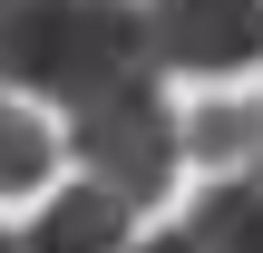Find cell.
I'll list each match as a JSON object with an SVG mask.
<instances>
[{
    "label": "cell",
    "mask_w": 263,
    "mask_h": 253,
    "mask_svg": "<svg viewBox=\"0 0 263 253\" xmlns=\"http://www.w3.org/2000/svg\"><path fill=\"white\" fill-rule=\"evenodd\" d=\"M59 166V137L39 107H0V195H39Z\"/></svg>",
    "instance_id": "52a82bcc"
},
{
    "label": "cell",
    "mask_w": 263,
    "mask_h": 253,
    "mask_svg": "<svg viewBox=\"0 0 263 253\" xmlns=\"http://www.w3.org/2000/svg\"><path fill=\"white\" fill-rule=\"evenodd\" d=\"M0 253H20V244H10V234H0Z\"/></svg>",
    "instance_id": "9c48e42d"
},
{
    "label": "cell",
    "mask_w": 263,
    "mask_h": 253,
    "mask_svg": "<svg viewBox=\"0 0 263 253\" xmlns=\"http://www.w3.org/2000/svg\"><path fill=\"white\" fill-rule=\"evenodd\" d=\"M146 39H156V68H195V78L254 68L263 59V0H156Z\"/></svg>",
    "instance_id": "3957f363"
},
{
    "label": "cell",
    "mask_w": 263,
    "mask_h": 253,
    "mask_svg": "<svg viewBox=\"0 0 263 253\" xmlns=\"http://www.w3.org/2000/svg\"><path fill=\"white\" fill-rule=\"evenodd\" d=\"M68 156H78L88 185H107L117 205H156V195L176 185L185 127L166 117L156 78H137V88H107V98H88V107L68 117Z\"/></svg>",
    "instance_id": "7a4b0ae2"
},
{
    "label": "cell",
    "mask_w": 263,
    "mask_h": 253,
    "mask_svg": "<svg viewBox=\"0 0 263 253\" xmlns=\"http://www.w3.org/2000/svg\"><path fill=\"white\" fill-rule=\"evenodd\" d=\"M185 234H195L205 253H263V176H224V185H205L195 215H185Z\"/></svg>",
    "instance_id": "5b68a950"
},
{
    "label": "cell",
    "mask_w": 263,
    "mask_h": 253,
    "mask_svg": "<svg viewBox=\"0 0 263 253\" xmlns=\"http://www.w3.org/2000/svg\"><path fill=\"white\" fill-rule=\"evenodd\" d=\"M137 78H156L146 10H127V0H0V88L88 107Z\"/></svg>",
    "instance_id": "6da1fadb"
},
{
    "label": "cell",
    "mask_w": 263,
    "mask_h": 253,
    "mask_svg": "<svg viewBox=\"0 0 263 253\" xmlns=\"http://www.w3.org/2000/svg\"><path fill=\"white\" fill-rule=\"evenodd\" d=\"M127 215H137V205H117L107 185H68V195H49V215L29 224V253H137L127 244Z\"/></svg>",
    "instance_id": "277c9868"
},
{
    "label": "cell",
    "mask_w": 263,
    "mask_h": 253,
    "mask_svg": "<svg viewBox=\"0 0 263 253\" xmlns=\"http://www.w3.org/2000/svg\"><path fill=\"white\" fill-rule=\"evenodd\" d=\"M137 253H205L195 234H156V244H137Z\"/></svg>",
    "instance_id": "ba28073f"
},
{
    "label": "cell",
    "mask_w": 263,
    "mask_h": 253,
    "mask_svg": "<svg viewBox=\"0 0 263 253\" xmlns=\"http://www.w3.org/2000/svg\"><path fill=\"white\" fill-rule=\"evenodd\" d=\"M185 146H195L215 176H263V98H244V107H205V117L185 127Z\"/></svg>",
    "instance_id": "8992f818"
}]
</instances>
